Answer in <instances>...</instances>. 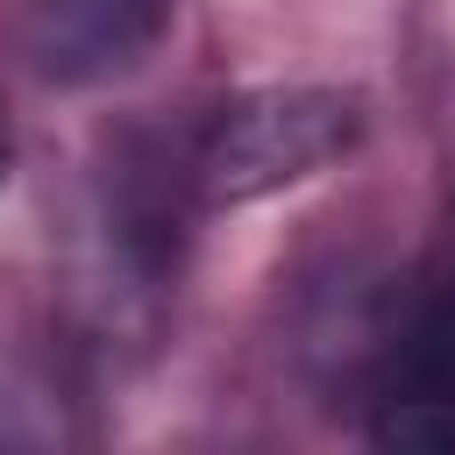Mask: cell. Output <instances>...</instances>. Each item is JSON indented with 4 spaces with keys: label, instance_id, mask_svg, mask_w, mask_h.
I'll list each match as a JSON object with an SVG mask.
<instances>
[{
    "label": "cell",
    "instance_id": "obj_2",
    "mask_svg": "<svg viewBox=\"0 0 455 455\" xmlns=\"http://www.w3.org/2000/svg\"><path fill=\"white\" fill-rule=\"evenodd\" d=\"M171 21V0H36L28 57L57 85H100L135 71Z\"/></svg>",
    "mask_w": 455,
    "mask_h": 455
},
{
    "label": "cell",
    "instance_id": "obj_3",
    "mask_svg": "<svg viewBox=\"0 0 455 455\" xmlns=\"http://www.w3.org/2000/svg\"><path fill=\"white\" fill-rule=\"evenodd\" d=\"M7 164H14V135H7V121H0V178H7Z\"/></svg>",
    "mask_w": 455,
    "mask_h": 455
},
{
    "label": "cell",
    "instance_id": "obj_1",
    "mask_svg": "<svg viewBox=\"0 0 455 455\" xmlns=\"http://www.w3.org/2000/svg\"><path fill=\"white\" fill-rule=\"evenodd\" d=\"M355 142V100L341 92H263L220 114L199 178L213 199H256L270 185H291L320 164H334Z\"/></svg>",
    "mask_w": 455,
    "mask_h": 455
}]
</instances>
